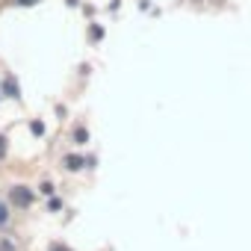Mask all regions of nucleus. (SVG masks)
Returning <instances> with one entry per match:
<instances>
[{
    "label": "nucleus",
    "instance_id": "1",
    "mask_svg": "<svg viewBox=\"0 0 251 251\" xmlns=\"http://www.w3.org/2000/svg\"><path fill=\"white\" fill-rule=\"evenodd\" d=\"M9 198H12L15 207H30V204H33V192H30L27 186H12Z\"/></svg>",
    "mask_w": 251,
    "mask_h": 251
},
{
    "label": "nucleus",
    "instance_id": "6",
    "mask_svg": "<svg viewBox=\"0 0 251 251\" xmlns=\"http://www.w3.org/2000/svg\"><path fill=\"white\" fill-rule=\"evenodd\" d=\"M18 6H33V3H39V0H15Z\"/></svg>",
    "mask_w": 251,
    "mask_h": 251
},
{
    "label": "nucleus",
    "instance_id": "5",
    "mask_svg": "<svg viewBox=\"0 0 251 251\" xmlns=\"http://www.w3.org/2000/svg\"><path fill=\"white\" fill-rule=\"evenodd\" d=\"M6 219H9V213H6V207H3V204H0V225H3Z\"/></svg>",
    "mask_w": 251,
    "mask_h": 251
},
{
    "label": "nucleus",
    "instance_id": "4",
    "mask_svg": "<svg viewBox=\"0 0 251 251\" xmlns=\"http://www.w3.org/2000/svg\"><path fill=\"white\" fill-rule=\"evenodd\" d=\"M3 157H6V139L0 136V160H3Z\"/></svg>",
    "mask_w": 251,
    "mask_h": 251
},
{
    "label": "nucleus",
    "instance_id": "2",
    "mask_svg": "<svg viewBox=\"0 0 251 251\" xmlns=\"http://www.w3.org/2000/svg\"><path fill=\"white\" fill-rule=\"evenodd\" d=\"M3 92H6V95H9V98H18V83H15V80H12V77H9V80H6V83H3Z\"/></svg>",
    "mask_w": 251,
    "mask_h": 251
},
{
    "label": "nucleus",
    "instance_id": "3",
    "mask_svg": "<svg viewBox=\"0 0 251 251\" xmlns=\"http://www.w3.org/2000/svg\"><path fill=\"white\" fill-rule=\"evenodd\" d=\"M65 166H68L71 172H77V169H83V166H86V160H80V157H65Z\"/></svg>",
    "mask_w": 251,
    "mask_h": 251
},
{
    "label": "nucleus",
    "instance_id": "7",
    "mask_svg": "<svg viewBox=\"0 0 251 251\" xmlns=\"http://www.w3.org/2000/svg\"><path fill=\"white\" fill-rule=\"evenodd\" d=\"M50 251H68V248H62V245H53V248H50Z\"/></svg>",
    "mask_w": 251,
    "mask_h": 251
}]
</instances>
